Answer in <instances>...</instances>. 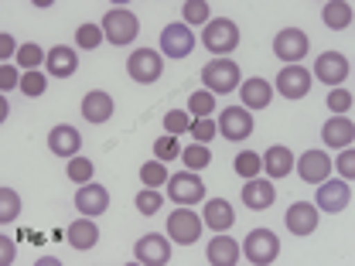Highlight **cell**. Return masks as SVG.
<instances>
[{
    "label": "cell",
    "mask_w": 355,
    "mask_h": 266,
    "mask_svg": "<svg viewBox=\"0 0 355 266\" xmlns=\"http://www.w3.org/2000/svg\"><path fill=\"white\" fill-rule=\"evenodd\" d=\"M202 44H205V51H212L216 58H225V55L236 51V44H239V24L229 21V17L209 21L205 31H202Z\"/></svg>",
    "instance_id": "obj_1"
},
{
    "label": "cell",
    "mask_w": 355,
    "mask_h": 266,
    "mask_svg": "<svg viewBox=\"0 0 355 266\" xmlns=\"http://www.w3.org/2000/svg\"><path fill=\"white\" fill-rule=\"evenodd\" d=\"M103 35H106V42L116 44V48H123V44H130L137 38V31H140V24H137V17H133V10L127 7H113V10H106V17H103Z\"/></svg>",
    "instance_id": "obj_2"
},
{
    "label": "cell",
    "mask_w": 355,
    "mask_h": 266,
    "mask_svg": "<svg viewBox=\"0 0 355 266\" xmlns=\"http://www.w3.org/2000/svg\"><path fill=\"white\" fill-rule=\"evenodd\" d=\"M161 72H164V62H161L157 51H150V48H137V51H130V58H127V76H130L133 82L154 86V82L161 79Z\"/></svg>",
    "instance_id": "obj_3"
},
{
    "label": "cell",
    "mask_w": 355,
    "mask_h": 266,
    "mask_svg": "<svg viewBox=\"0 0 355 266\" xmlns=\"http://www.w3.org/2000/svg\"><path fill=\"white\" fill-rule=\"evenodd\" d=\"M202 79H205V89L216 96V92H232L239 86V65L232 58H212L205 69H202Z\"/></svg>",
    "instance_id": "obj_4"
},
{
    "label": "cell",
    "mask_w": 355,
    "mask_h": 266,
    "mask_svg": "<svg viewBox=\"0 0 355 266\" xmlns=\"http://www.w3.org/2000/svg\"><path fill=\"white\" fill-rule=\"evenodd\" d=\"M243 253H246L250 263L266 266L280 256V242H277V236H273L270 229H253V232L246 236V242H243Z\"/></svg>",
    "instance_id": "obj_5"
},
{
    "label": "cell",
    "mask_w": 355,
    "mask_h": 266,
    "mask_svg": "<svg viewBox=\"0 0 355 266\" xmlns=\"http://www.w3.org/2000/svg\"><path fill=\"white\" fill-rule=\"evenodd\" d=\"M202 225H205L202 215H195L188 205H181V209H175V215H168V236L178 246H191V242H198Z\"/></svg>",
    "instance_id": "obj_6"
},
{
    "label": "cell",
    "mask_w": 355,
    "mask_h": 266,
    "mask_svg": "<svg viewBox=\"0 0 355 266\" xmlns=\"http://www.w3.org/2000/svg\"><path fill=\"white\" fill-rule=\"evenodd\" d=\"M311 79L338 89L342 79H349V58H345L342 51H321V55L314 58V76H311Z\"/></svg>",
    "instance_id": "obj_7"
},
{
    "label": "cell",
    "mask_w": 355,
    "mask_h": 266,
    "mask_svg": "<svg viewBox=\"0 0 355 266\" xmlns=\"http://www.w3.org/2000/svg\"><path fill=\"white\" fill-rule=\"evenodd\" d=\"M308 51H311V42L301 28H284V31L273 38V55L284 58L287 65H297Z\"/></svg>",
    "instance_id": "obj_8"
},
{
    "label": "cell",
    "mask_w": 355,
    "mask_h": 266,
    "mask_svg": "<svg viewBox=\"0 0 355 266\" xmlns=\"http://www.w3.org/2000/svg\"><path fill=\"white\" fill-rule=\"evenodd\" d=\"M168 195L175 198V205H195L205 198V184L195 171H178L175 177H168Z\"/></svg>",
    "instance_id": "obj_9"
},
{
    "label": "cell",
    "mask_w": 355,
    "mask_h": 266,
    "mask_svg": "<svg viewBox=\"0 0 355 266\" xmlns=\"http://www.w3.org/2000/svg\"><path fill=\"white\" fill-rule=\"evenodd\" d=\"M191 48H195V35H191V28L188 24H168L164 31H161V51L168 55V58H188L191 55Z\"/></svg>",
    "instance_id": "obj_10"
},
{
    "label": "cell",
    "mask_w": 355,
    "mask_h": 266,
    "mask_svg": "<svg viewBox=\"0 0 355 266\" xmlns=\"http://www.w3.org/2000/svg\"><path fill=\"white\" fill-rule=\"evenodd\" d=\"M216 127H219V133L225 140H246L253 133V116H250L246 106H229V109H222Z\"/></svg>",
    "instance_id": "obj_11"
},
{
    "label": "cell",
    "mask_w": 355,
    "mask_h": 266,
    "mask_svg": "<svg viewBox=\"0 0 355 266\" xmlns=\"http://www.w3.org/2000/svg\"><path fill=\"white\" fill-rule=\"evenodd\" d=\"M133 256H137V263H144V266H164L171 260V242H168L164 236L150 232V236H144V239L133 246Z\"/></svg>",
    "instance_id": "obj_12"
},
{
    "label": "cell",
    "mask_w": 355,
    "mask_h": 266,
    "mask_svg": "<svg viewBox=\"0 0 355 266\" xmlns=\"http://www.w3.org/2000/svg\"><path fill=\"white\" fill-rule=\"evenodd\" d=\"M79 147H83V133L76 130L72 123H58V127H51V133H48V150H51L55 157L72 161V157L79 154Z\"/></svg>",
    "instance_id": "obj_13"
},
{
    "label": "cell",
    "mask_w": 355,
    "mask_h": 266,
    "mask_svg": "<svg viewBox=\"0 0 355 266\" xmlns=\"http://www.w3.org/2000/svg\"><path fill=\"white\" fill-rule=\"evenodd\" d=\"M349 202H352L349 181H321L314 205H318V212H342V209H349Z\"/></svg>",
    "instance_id": "obj_14"
},
{
    "label": "cell",
    "mask_w": 355,
    "mask_h": 266,
    "mask_svg": "<svg viewBox=\"0 0 355 266\" xmlns=\"http://www.w3.org/2000/svg\"><path fill=\"white\" fill-rule=\"evenodd\" d=\"M277 92L284 99H304L311 92V72L304 65H287L280 76H277Z\"/></svg>",
    "instance_id": "obj_15"
},
{
    "label": "cell",
    "mask_w": 355,
    "mask_h": 266,
    "mask_svg": "<svg viewBox=\"0 0 355 266\" xmlns=\"http://www.w3.org/2000/svg\"><path fill=\"white\" fill-rule=\"evenodd\" d=\"M273 202H277V188H273L270 177H250L243 184V205L246 209L260 212V209H270Z\"/></svg>",
    "instance_id": "obj_16"
},
{
    "label": "cell",
    "mask_w": 355,
    "mask_h": 266,
    "mask_svg": "<svg viewBox=\"0 0 355 266\" xmlns=\"http://www.w3.org/2000/svg\"><path fill=\"white\" fill-rule=\"evenodd\" d=\"M76 209H79V215H103L110 209V191L103 184L89 181L76 191Z\"/></svg>",
    "instance_id": "obj_17"
},
{
    "label": "cell",
    "mask_w": 355,
    "mask_h": 266,
    "mask_svg": "<svg viewBox=\"0 0 355 266\" xmlns=\"http://www.w3.org/2000/svg\"><path fill=\"white\" fill-rule=\"evenodd\" d=\"M284 225H287V232H294V236H311V232L318 229V205L294 202V205L287 209V215H284Z\"/></svg>",
    "instance_id": "obj_18"
},
{
    "label": "cell",
    "mask_w": 355,
    "mask_h": 266,
    "mask_svg": "<svg viewBox=\"0 0 355 266\" xmlns=\"http://www.w3.org/2000/svg\"><path fill=\"white\" fill-rule=\"evenodd\" d=\"M44 69H48V76H55V79H69V76L79 69V55H76L72 48H65V44H55V48L44 51Z\"/></svg>",
    "instance_id": "obj_19"
},
{
    "label": "cell",
    "mask_w": 355,
    "mask_h": 266,
    "mask_svg": "<svg viewBox=\"0 0 355 266\" xmlns=\"http://www.w3.org/2000/svg\"><path fill=\"white\" fill-rule=\"evenodd\" d=\"M294 164H297V175L304 177L308 184H321V181H328V175H331V157L324 150H308Z\"/></svg>",
    "instance_id": "obj_20"
},
{
    "label": "cell",
    "mask_w": 355,
    "mask_h": 266,
    "mask_svg": "<svg viewBox=\"0 0 355 266\" xmlns=\"http://www.w3.org/2000/svg\"><path fill=\"white\" fill-rule=\"evenodd\" d=\"M113 96L110 92H103V89H92L86 92V99H83V116H86L89 123H106L110 116H113Z\"/></svg>",
    "instance_id": "obj_21"
},
{
    "label": "cell",
    "mask_w": 355,
    "mask_h": 266,
    "mask_svg": "<svg viewBox=\"0 0 355 266\" xmlns=\"http://www.w3.org/2000/svg\"><path fill=\"white\" fill-rule=\"evenodd\" d=\"M321 140H324L328 147H338V150L352 147V140H355L352 120H349V116H331V120L321 127Z\"/></svg>",
    "instance_id": "obj_22"
},
{
    "label": "cell",
    "mask_w": 355,
    "mask_h": 266,
    "mask_svg": "<svg viewBox=\"0 0 355 266\" xmlns=\"http://www.w3.org/2000/svg\"><path fill=\"white\" fill-rule=\"evenodd\" d=\"M209 263L212 266H236L239 263V242L229 239L225 232H219L216 239H209Z\"/></svg>",
    "instance_id": "obj_23"
},
{
    "label": "cell",
    "mask_w": 355,
    "mask_h": 266,
    "mask_svg": "<svg viewBox=\"0 0 355 266\" xmlns=\"http://www.w3.org/2000/svg\"><path fill=\"white\" fill-rule=\"evenodd\" d=\"M263 171H266V177H287L291 175V171H294V154H291V147L273 143V147L263 154Z\"/></svg>",
    "instance_id": "obj_24"
},
{
    "label": "cell",
    "mask_w": 355,
    "mask_h": 266,
    "mask_svg": "<svg viewBox=\"0 0 355 266\" xmlns=\"http://www.w3.org/2000/svg\"><path fill=\"white\" fill-rule=\"evenodd\" d=\"M239 96H243V106L246 109H263V106H270V99H273V86L257 76V79H246L239 86Z\"/></svg>",
    "instance_id": "obj_25"
},
{
    "label": "cell",
    "mask_w": 355,
    "mask_h": 266,
    "mask_svg": "<svg viewBox=\"0 0 355 266\" xmlns=\"http://www.w3.org/2000/svg\"><path fill=\"white\" fill-rule=\"evenodd\" d=\"M99 242V229H96V222L89 219H76L72 225H69V246L72 249H79V253H86V249H92Z\"/></svg>",
    "instance_id": "obj_26"
},
{
    "label": "cell",
    "mask_w": 355,
    "mask_h": 266,
    "mask_svg": "<svg viewBox=\"0 0 355 266\" xmlns=\"http://www.w3.org/2000/svg\"><path fill=\"white\" fill-rule=\"evenodd\" d=\"M232 222H236V212H232V205L225 198H209L205 202V225L209 229L225 232V229H232Z\"/></svg>",
    "instance_id": "obj_27"
},
{
    "label": "cell",
    "mask_w": 355,
    "mask_h": 266,
    "mask_svg": "<svg viewBox=\"0 0 355 266\" xmlns=\"http://www.w3.org/2000/svg\"><path fill=\"white\" fill-rule=\"evenodd\" d=\"M321 17H324V24H328L331 31H345V28L352 24V3H345V0H328L324 10H321Z\"/></svg>",
    "instance_id": "obj_28"
},
{
    "label": "cell",
    "mask_w": 355,
    "mask_h": 266,
    "mask_svg": "<svg viewBox=\"0 0 355 266\" xmlns=\"http://www.w3.org/2000/svg\"><path fill=\"white\" fill-rule=\"evenodd\" d=\"M181 161H184L188 171L198 175L212 164V150H209V143H188V147H181Z\"/></svg>",
    "instance_id": "obj_29"
},
{
    "label": "cell",
    "mask_w": 355,
    "mask_h": 266,
    "mask_svg": "<svg viewBox=\"0 0 355 266\" xmlns=\"http://www.w3.org/2000/svg\"><path fill=\"white\" fill-rule=\"evenodd\" d=\"M212 109H216V96H212L209 89H198V92H191V96H188V113H191L195 120L212 116Z\"/></svg>",
    "instance_id": "obj_30"
},
{
    "label": "cell",
    "mask_w": 355,
    "mask_h": 266,
    "mask_svg": "<svg viewBox=\"0 0 355 266\" xmlns=\"http://www.w3.org/2000/svg\"><path fill=\"white\" fill-rule=\"evenodd\" d=\"M168 168H164V161H147V164H140V181H144V188H161V184H168Z\"/></svg>",
    "instance_id": "obj_31"
},
{
    "label": "cell",
    "mask_w": 355,
    "mask_h": 266,
    "mask_svg": "<svg viewBox=\"0 0 355 266\" xmlns=\"http://www.w3.org/2000/svg\"><path fill=\"white\" fill-rule=\"evenodd\" d=\"M133 205H137V212H140V215H157V212H161V205H164V198H161V191H157V188H144V191H137Z\"/></svg>",
    "instance_id": "obj_32"
},
{
    "label": "cell",
    "mask_w": 355,
    "mask_h": 266,
    "mask_svg": "<svg viewBox=\"0 0 355 266\" xmlns=\"http://www.w3.org/2000/svg\"><path fill=\"white\" fill-rule=\"evenodd\" d=\"M17 215H21V198L14 195V188H0V222L10 225Z\"/></svg>",
    "instance_id": "obj_33"
},
{
    "label": "cell",
    "mask_w": 355,
    "mask_h": 266,
    "mask_svg": "<svg viewBox=\"0 0 355 266\" xmlns=\"http://www.w3.org/2000/svg\"><path fill=\"white\" fill-rule=\"evenodd\" d=\"M232 168H236V175H239V177H246V181H250V177L260 175L263 157H260V154H253V150H243V154L236 157V164H232Z\"/></svg>",
    "instance_id": "obj_34"
},
{
    "label": "cell",
    "mask_w": 355,
    "mask_h": 266,
    "mask_svg": "<svg viewBox=\"0 0 355 266\" xmlns=\"http://www.w3.org/2000/svg\"><path fill=\"white\" fill-rule=\"evenodd\" d=\"M103 38H106V35H103L99 24H79V28H76V44L86 48V51H96V48L103 44Z\"/></svg>",
    "instance_id": "obj_35"
},
{
    "label": "cell",
    "mask_w": 355,
    "mask_h": 266,
    "mask_svg": "<svg viewBox=\"0 0 355 266\" xmlns=\"http://www.w3.org/2000/svg\"><path fill=\"white\" fill-rule=\"evenodd\" d=\"M154 157L157 161H178L181 157V143H178V136H171V133H164V136H157L154 140Z\"/></svg>",
    "instance_id": "obj_36"
},
{
    "label": "cell",
    "mask_w": 355,
    "mask_h": 266,
    "mask_svg": "<svg viewBox=\"0 0 355 266\" xmlns=\"http://www.w3.org/2000/svg\"><path fill=\"white\" fill-rule=\"evenodd\" d=\"M181 14H184V24L191 28V24H209V3L205 0H184V7H181Z\"/></svg>",
    "instance_id": "obj_37"
},
{
    "label": "cell",
    "mask_w": 355,
    "mask_h": 266,
    "mask_svg": "<svg viewBox=\"0 0 355 266\" xmlns=\"http://www.w3.org/2000/svg\"><path fill=\"white\" fill-rule=\"evenodd\" d=\"M188 127H191V113H188V109H171V113H164V133L178 136V133H188Z\"/></svg>",
    "instance_id": "obj_38"
},
{
    "label": "cell",
    "mask_w": 355,
    "mask_h": 266,
    "mask_svg": "<svg viewBox=\"0 0 355 266\" xmlns=\"http://www.w3.org/2000/svg\"><path fill=\"white\" fill-rule=\"evenodd\" d=\"M92 171H96V168H92L89 157H79V154H76V157L69 161V181H76V184H89V181H92Z\"/></svg>",
    "instance_id": "obj_39"
},
{
    "label": "cell",
    "mask_w": 355,
    "mask_h": 266,
    "mask_svg": "<svg viewBox=\"0 0 355 266\" xmlns=\"http://www.w3.org/2000/svg\"><path fill=\"white\" fill-rule=\"evenodd\" d=\"M21 92H24V96H44V89H48V79H44L42 72H38V69H31V72H24V76H21Z\"/></svg>",
    "instance_id": "obj_40"
},
{
    "label": "cell",
    "mask_w": 355,
    "mask_h": 266,
    "mask_svg": "<svg viewBox=\"0 0 355 266\" xmlns=\"http://www.w3.org/2000/svg\"><path fill=\"white\" fill-rule=\"evenodd\" d=\"M328 109H331L335 116H345V113L352 109V92H349V89H331V92H328Z\"/></svg>",
    "instance_id": "obj_41"
},
{
    "label": "cell",
    "mask_w": 355,
    "mask_h": 266,
    "mask_svg": "<svg viewBox=\"0 0 355 266\" xmlns=\"http://www.w3.org/2000/svg\"><path fill=\"white\" fill-rule=\"evenodd\" d=\"M17 65H21V69H28V72H31V69H38V65H42V48H38L35 42L21 44V48H17Z\"/></svg>",
    "instance_id": "obj_42"
},
{
    "label": "cell",
    "mask_w": 355,
    "mask_h": 266,
    "mask_svg": "<svg viewBox=\"0 0 355 266\" xmlns=\"http://www.w3.org/2000/svg\"><path fill=\"white\" fill-rule=\"evenodd\" d=\"M188 133L195 136V143H209L216 133H219V127L209 120V116H202V120H191V127H188Z\"/></svg>",
    "instance_id": "obj_43"
},
{
    "label": "cell",
    "mask_w": 355,
    "mask_h": 266,
    "mask_svg": "<svg viewBox=\"0 0 355 266\" xmlns=\"http://www.w3.org/2000/svg\"><path fill=\"white\" fill-rule=\"evenodd\" d=\"M331 168H338V171H342V181H352L355 177V154L345 147V150H342V157H338V161H331Z\"/></svg>",
    "instance_id": "obj_44"
},
{
    "label": "cell",
    "mask_w": 355,
    "mask_h": 266,
    "mask_svg": "<svg viewBox=\"0 0 355 266\" xmlns=\"http://www.w3.org/2000/svg\"><path fill=\"white\" fill-rule=\"evenodd\" d=\"M14 86H21V76L14 72V65H10V62H3V65H0V89H3V92H10Z\"/></svg>",
    "instance_id": "obj_45"
},
{
    "label": "cell",
    "mask_w": 355,
    "mask_h": 266,
    "mask_svg": "<svg viewBox=\"0 0 355 266\" xmlns=\"http://www.w3.org/2000/svg\"><path fill=\"white\" fill-rule=\"evenodd\" d=\"M14 51H17V48H14V38H10V35H0V58H10ZM14 58H17V55H14Z\"/></svg>",
    "instance_id": "obj_46"
},
{
    "label": "cell",
    "mask_w": 355,
    "mask_h": 266,
    "mask_svg": "<svg viewBox=\"0 0 355 266\" xmlns=\"http://www.w3.org/2000/svg\"><path fill=\"white\" fill-rule=\"evenodd\" d=\"M0 246H3V263H10L14 260V242L10 239H0Z\"/></svg>",
    "instance_id": "obj_47"
},
{
    "label": "cell",
    "mask_w": 355,
    "mask_h": 266,
    "mask_svg": "<svg viewBox=\"0 0 355 266\" xmlns=\"http://www.w3.org/2000/svg\"><path fill=\"white\" fill-rule=\"evenodd\" d=\"M38 266H58V260H55V256H42V260H38Z\"/></svg>",
    "instance_id": "obj_48"
}]
</instances>
